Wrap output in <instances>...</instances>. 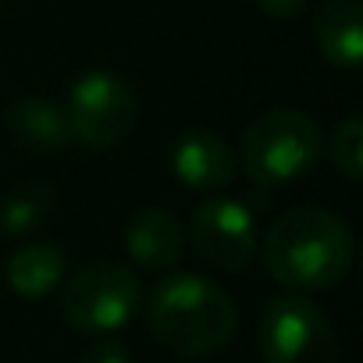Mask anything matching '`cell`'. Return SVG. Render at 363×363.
<instances>
[{"label": "cell", "mask_w": 363, "mask_h": 363, "mask_svg": "<svg viewBox=\"0 0 363 363\" xmlns=\"http://www.w3.org/2000/svg\"><path fill=\"white\" fill-rule=\"evenodd\" d=\"M352 228L324 207H292L274 218L264 239L267 274L292 292L335 289L352 267Z\"/></svg>", "instance_id": "1"}, {"label": "cell", "mask_w": 363, "mask_h": 363, "mask_svg": "<svg viewBox=\"0 0 363 363\" xmlns=\"http://www.w3.org/2000/svg\"><path fill=\"white\" fill-rule=\"evenodd\" d=\"M239 328L232 296L200 274H171L150 296V335L178 356H214Z\"/></svg>", "instance_id": "2"}, {"label": "cell", "mask_w": 363, "mask_h": 363, "mask_svg": "<svg viewBox=\"0 0 363 363\" xmlns=\"http://www.w3.org/2000/svg\"><path fill=\"white\" fill-rule=\"evenodd\" d=\"M324 153L320 125L296 107H274L257 114L242 132V167L260 189L289 186L310 174Z\"/></svg>", "instance_id": "3"}, {"label": "cell", "mask_w": 363, "mask_h": 363, "mask_svg": "<svg viewBox=\"0 0 363 363\" xmlns=\"http://www.w3.org/2000/svg\"><path fill=\"white\" fill-rule=\"evenodd\" d=\"M139 278L118 260H93L79 267L61 289V313L75 331L111 335L125 328L139 306Z\"/></svg>", "instance_id": "4"}, {"label": "cell", "mask_w": 363, "mask_h": 363, "mask_svg": "<svg viewBox=\"0 0 363 363\" xmlns=\"http://www.w3.org/2000/svg\"><path fill=\"white\" fill-rule=\"evenodd\" d=\"M260 356L264 363H338V338L324 310L299 296H274L260 313Z\"/></svg>", "instance_id": "5"}, {"label": "cell", "mask_w": 363, "mask_h": 363, "mask_svg": "<svg viewBox=\"0 0 363 363\" xmlns=\"http://www.w3.org/2000/svg\"><path fill=\"white\" fill-rule=\"evenodd\" d=\"M65 111H68L75 139L86 143L89 150H111L125 143L139 118L132 86L121 75L104 72V68H93L72 82Z\"/></svg>", "instance_id": "6"}, {"label": "cell", "mask_w": 363, "mask_h": 363, "mask_svg": "<svg viewBox=\"0 0 363 363\" xmlns=\"http://www.w3.org/2000/svg\"><path fill=\"white\" fill-rule=\"evenodd\" d=\"M189 235L200 260L228 274L246 271L257 257V218L242 200H232V196L203 200L193 211Z\"/></svg>", "instance_id": "7"}, {"label": "cell", "mask_w": 363, "mask_h": 363, "mask_svg": "<svg viewBox=\"0 0 363 363\" xmlns=\"http://www.w3.org/2000/svg\"><path fill=\"white\" fill-rule=\"evenodd\" d=\"M167 164L182 186L196 193H218L235 178V153L228 139L211 128H186L174 135Z\"/></svg>", "instance_id": "8"}, {"label": "cell", "mask_w": 363, "mask_h": 363, "mask_svg": "<svg viewBox=\"0 0 363 363\" xmlns=\"http://www.w3.org/2000/svg\"><path fill=\"white\" fill-rule=\"evenodd\" d=\"M4 125H8V135L29 150V153H61L75 143V132H72V121H68V111L47 96H18L11 100L8 114H4Z\"/></svg>", "instance_id": "9"}, {"label": "cell", "mask_w": 363, "mask_h": 363, "mask_svg": "<svg viewBox=\"0 0 363 363\" xmlns=\"http://www.w3.org/2000/svg\"><path fill=\"white\" fill-rule=\"evenodd\" d=\"M125 253L146 271H171L186 253V228L164 207H143L125 228Z\"/></svg>", "instance_id": "10"}, {"label": "cell", "mask_w": 363, "mask_h": 363, "mask_svg": "<svg viewBox=\"0 0 363 363\" xmlns=\"http://www.w3.org/2000/svg\"><path fill=\"white\" fill-rule=\"evenodd\" d=\"M313 40L328 65L359 68L363 61V8L359 0H320L313 11Z\"/></svg>", "instance_id": "11"}, {"label": "cell", "mask_w": 363, "mask_h": 363, "mask_svg": "<svg viewBox=\"0 0 363 363\" xmlns=\"http://www.w3.org/2000/svg\"><path fill=\"white\" fill-rule=\"evenodd\" d=\"M68 260L65 250L54 242H29L11 253L8 260V285L22 299H43L65 281Z\"/></svg>", "instance_id": "12"}, {"label": "cell", "mask_w": 363, "mask_h": 363, "mask_svg": "<svg viewBox=\"0 0 363 363\" xmlns=\"http://www.w3.org/2000/svg\"><path fill=\"white\" fill-rule=\"evenodd\" d=\"M57 193L47 182H22L0 196V235H29L54 214Z\"/></svg>", "instance_id": "13"}, {"label": "cell", "mask_w": 363, "mask_h": 363, "mask_svg": "<svg viewBox=\"0 0 363 363\" xmlns=\"http://www.w3.org/2000/svg\"><path fill=\"white\" fill-rule=\"evenodd\" d=\"M328 153H331V164L342 178H349V182L363 178V121L356 114H349L335 125Z\"/></svg>", "instance_id": "14"}, {"label": "cell", "mask_w": 363, "mask_h": 363, "mask_svg": "<svg viewBox=\"0 0 363 363\" xmlns=\"http://www.w3.org/2000/svg\"><path fill=\"white\" fill-rule=\"evenodd\" d=\"M79 363H132V356H128V349H125L121 342L100 338V342H93V345L79 356Z\"/></svg>", "instance_id": "15"}, {"label": "cell", "mask_w": 363, "mask_h": 363, "mask_svg": "<svg viewBox=\"0 0 363 363\" xmlns=\"http://www.w3.org/2000/svg\"><path fill=\"white\" fill-rule=\"evenodd\" d=\"M257 8H260L267 18L289 22V18H299V15L310 8V0H257Z\"/></svg>", "instance_id": "16"}]
</instances>
